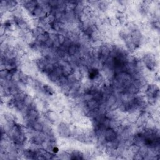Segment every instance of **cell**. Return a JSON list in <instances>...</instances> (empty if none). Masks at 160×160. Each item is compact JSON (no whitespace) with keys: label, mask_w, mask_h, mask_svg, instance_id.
<instances>
[{"label":"cell","mask_w":160,"mask_h":160,"mask_svg":"<svg viewBox=\"0 0 160 160\" xmlns=\"http://www.w3.org/2000/svg\"><path fill=\"white\" fill-rule=\"evenodd\" d=\"M83 158V155L81 152L79 151L73 152L71 155L70 157V159H82Z\"/></svg>","instance_id":"cell-8"},{"label":"cell","mask_w":160,"mask_h":160,"mask_svg":"<svg viewBox=\"0 0 160 160\" xmlns=\"http://www.w3.org/2000/svg\"><path fill=\"white\" fill-rule=\"evenodd\" d=\"M43 90L45 92V93L50 96H53L55 93L54 89L51 87H50V86H49L48 84L43 85Z\"/></svg>","instance_id":"cell-7"},{"label":"cell","mask_w":160,"mask_h":160,"mask_svg":"<svg viewBox=\"0 0 160 160\" xmlns=\"http://www.w3.org/2000/svg\"><path fill=\"white\" fill-rule=\"evenodd\" d=\"M58 132L63 137H68L70 134V130L68 126L65 124H61L58 126Z\"/></svg>","instance_id":"cell-4"},{"label":"cell","mask_w":160,"mask_h":160,"mask_svg":"<svg viewBox=\"0 0 160 160\" xmlns=\"http://www.w3.org/2000/svg\"><path fill=\"white\" fill-rule=\"evenodd\" d=\"M19 78H20V80L21 81V82H22L24 84L27 83L28 81V78L27 77V76H26V75H24V74H23V73L20 74Z\"/></svg>","instance_id":"cell-10"},{"label":"cell","mask_w":160,"mask_h":160,"mask_svg":"<svg viewBox=\"0 0 160 160\" xmlns=\"http://www.w3.org/2000/svg\"><path fill=\"white\" fill-rule=\"evenodd\" d=\"M104 139L108 143H111L118 140V136L113 129L108 128L104 131Z\"/></svg>","instance_id":"cell-3"},{"label":"cell","mask_w":160,"mask_h":160,"mask_svg":"<svg viewBox=\"0 0 160 160\" xmlns=\"http://www.w3.org/2000/svg\"><path fill=\"white\" fill-rule=\"evenodd\" d=\"M79 50V46L76 44L71 43L67 49V53L70 56H73L76 54L77 51Z\"/></svg>","instance_id":"cell-6"},{"label":"cell","mask_w":160,"mask_h":160,"mask_svg":"<svg viewBox=\"0 0 160 160\" xmlns=\"http://www.w3.org/2000/svg\"><path fill=\"white\" fill-rule=\"evenodd\" d=\"M98 75H99V72H98V70L92 69L89 72V76L91 79H95Z\"/></svg>","instance_id":"cell-9"},{"label":"cell","mask_w":160,"mask_h":160,"mask_svg":"<svg viewBox=\"0 0 160 160\" xmlns=\"http://www.w3.org/2000/svg\"><path fill=\"white\" fill-rule=\"evenodd\" d=\"M148 99L151 104H155L158 100L159 96V88L155 84L149 85L146 90Z\"/></svg>","instance_id":"cell-1"},{"label":"cell","mask_w":160,"mask_h":160,"mask_svg":"<svg viewBox=\"0 0 160 160\" xmlns=\"http://www.w3.org/2000/svg\"><path fill=\"white\" fill-rule=\"evenodd\" d=\"M30 123V126L32 128L33 130L36 131H41L43 130L44 129V126L42 123H41L40 122L36 121L34 122H31Z\"/></svg>","instance_id":"cell-5"},{"label":"cell","mask_w":160,"mask_h":160,"mask_svg":"<svg viewBox=\"0 0 160 160\" xmlns=\"http://www.w3.org/2000/svg\"><path fill=\"white\" fill-rule=\"evenodd\" d=\"M143 60L148 69L150 71H154L155 70L156 63L155 58L153 55L150 54L145 55Z\"/></svg>","instance_id":"cell-2"}]
</instances>
